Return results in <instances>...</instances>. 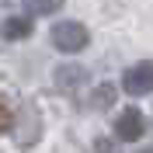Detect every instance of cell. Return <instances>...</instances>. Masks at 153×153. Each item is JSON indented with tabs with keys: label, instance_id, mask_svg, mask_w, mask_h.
<instances>
[{
	"label": "cell",
	"instance_id": "6da1fadb",
	"mask_svg": "<svg viewBox=\"0 0 153 153\" xmlns=\"http://www.w3.org/2000/svg\"><path fill=\"white\" fill-rule=\"evenodd\" d=\"M52 45L59 49V52H80V49H87V42H91V31L80 25V21H59L56 28H52Z\"/></svg>",
	"mask_w": 153,
	"mask_h": 153
},
{
	"label": "cell",
	"instance_id": "7a4b0ae2",
	"mask_svg": "<svg viewBox=\"0 0 153 153\" xmlns=\"http://www.w3.org/2000/svg\"><path fill=\"white\" fill-rule=\"evenodd\" d=\"M122 91L132 97H143V94H153V63L143 59V63H132V66L122 73Z\"/></svg>",
	"mask_w": 153,
	"mask_h": 153
},
{
	"label": "cell",
	"instance_id": "3957f363",
	"mask_svg": "<svg viewBox=\"0 0 153 153\" xmlns=\"http://www.w3.org/2000/svg\"><path fill=\"white\" fill-rule=\"evenodd\" d=\"M143 132H146V118H143L139 108H125V111L115 118V136H118V143H136Z\"/></svg>",
	"mask_w": 153,
	"mask_h": 153
},
{
	"label": "cell",
	"instance_id": "277c9868",
	"mask_svg": "<svg viewBox=\"0 0 153 153\" xmlns=\"http://www.w3.org/2000/svg\"><path fill=\"white\" fill-rule=\"evenodd\" d=\"M52 76H56V87H59V91H73V87L87 76V70L84 66H59Z\"/></svg>",
	"mask_w": 153,
	"mask_h": 153
},
{
	"label": "cell",
	"instance_id": "5b68a950",
	"mask_svg": "<svg viewBox=\"0 0 153 153\" xmlns=\"http://www.w3.org/2000/svg\"><path fill=\"white\" fill-rule=\"evenodd\" d=\"M31 28H35V25H31L28 18H7L4 28H0V35H4V38H28Z\"/></svg>",
	"mask_w": 153,
	"mask_h": 153
},
{
	"label": "cell",
	"instance_id": "8992f818",
	"mask_svg": "<svg viewBox=\"0 0 153 153\" xmlns=\"http://www.w3.org/2000/svg\"><path fill=\"white\" fill-rule=\"evenodd\" d=\"M25 10L31 18H45V14H59L63 10V0H21Z\"/></svg>",
	"mask_w": 153,
	"mask_h": 153
},
{
	"label": "cell",
	"instance_id": "52a82bcc",
	"mask_svg": "<svg viewBox=\"0 0 153 153\" xmlns=\"http://www.w3.org/2000/svg\"><path fill=\"white\" fill-rule=\"evenodd\" d=\"M115 105V87L111 84H97L94 91H91V108H97V111H105V108Z\"/></svg>",
	"mask_w": 153,
	"mask_h": 153
},
{
	"label": "cell",
	"instance_id": "ba28073f",
	"mask_svg": "<svg viewBox=\"0 0 153 153\" xmlns=\"http://www.w3.org/2000/svg\"><path fill=\"white\" fill-rule=\"evenodd\" d=\"M94 153H122V146L115 143V139H108V136H97L94 139Z\"/></svg>",
	"mask_w": 153,
	"mask_h": 153
},
{
	"label": "cell",
	"instance_id": "9c48e42d",
	"mask_svg": "<svg viewBox=\"0 0 153 153\" xmlns=\"http://www.w3.org/2000/svg\"><path fill=\"white\" fill-rule=\"evenodd\" d=\"M10 122H14V118H10V108L0 101V132H7V129H10Z\"/></svg>",
	"mask_w": 153,
	"mask_h": 153
},
{
	"label": "cell",
	"instance_id": "30bf717a",
	"mask_svg": "<svg viewBox=\"0 0 153 153\" xmlns=\"http://www.w3.org/2000/svg\"><path fill=\"white\" fill-rule=\"evenodd\" d=\"M139 153H153V146H150V150H139Z\"/></svg>",
	"mask_w": 153,
	"mask_h": 153
}]
</instances>
